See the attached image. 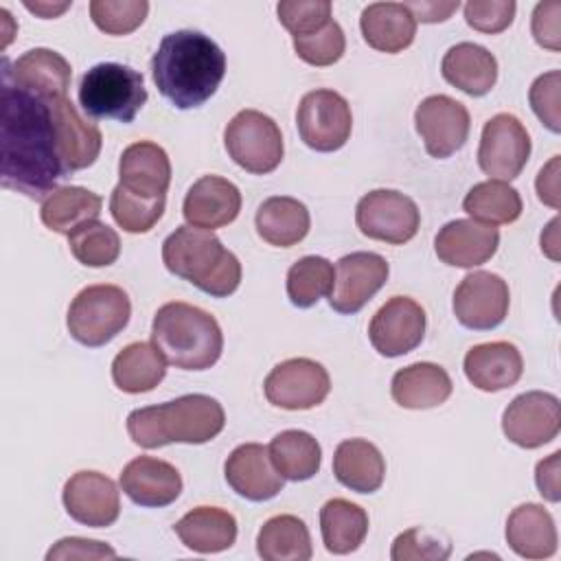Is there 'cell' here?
Segmentation results:
<instances>
[{
	"label": "cell",
	"mask_w": 561,
	"mask_h": 561,
	"mask_svg": "<svg viewBox=\"0 0 561 561\" xmlns=\"http://www.w3.org/2000/svg\"><path fill=\"white\" fill-rule=\"evenodd\" d=\"M0 147L4 188L31 199L48 197L66 175L50 103L2 79Z\"/></svg>",
	"instance_id": "cell-1"
},
{
	"label": "cell",
	"mask_w": 561,
	"mask_h": 561,
	"mask_svg": "<svg viewBox=\"0 0 561 561\" xmlns=\"http://www.w3.org/2000/svg\"><path fill=\"white\" fill-rule=\"evenodd\" d=\"M151 75L158 92L178 110L199 107L217 92L226 75V55L199 31H173L153 53Z\"/></svg>",
	"instance_id": "cell-2"
},
{
	"label": "cell",
	"mask_w": 561,
	"mask_h": 561,
	"mask_svg": "<svg viewBox=\"0 0 561 561\" xmlns=\"http://www.w3.org/2000/svg\"><path fill=\"white\" fill-rule=\"evenodd\" d=\"M226 425L224 408L208 394H184L160 405L129 412L127 432L145 449L169 443L202 445L213 440Z\"/></svg>",
	"instance_id": "cell-3"
},
{
	"label": "cell",
	"mask_w": 561,
	"mask_h": 561,
	"mask_svg": "<svg viewBox=\"0 0 561 561\" xmlns=\"http://www.w3.org/2000/svg\"><path fill=\"white\" fill-rule=\"evenodd\" d=\"M162 263L171 274L215 298L234 294L241 283L239 259L210 230L195 226H180L164 239Z\"/></svg>",
	"instance_id": "cell-4"
},
{
	"label": "cell",
	"mask_w": 561,
	"mask_h": 561,
	"mask_svg": "<svg viewBox=\"0 0 561 561\" xmlns=\"http://www.w3.org/2000/svg\"><path fill=\"white\" fill-rule=\"evenodd\" d=\"M151 342L167 364L182 370H206L224 351V333L215 316L182 300L167 302L156 311Z\"/></svg>",
	"instance_id": "cell-5"
},
{
	"label": "cell",
	"mask_w": 561,
	"mask_h": 561,
	"mask_svg": "<svg viewBox=\"0 0 561 561\" xmlns=\"http://www.w3.org/2000/svg\"><path fill=\"white\" fill-rule=\"evenodd\" d=\"M147 101L145 79L138 70L105 61L92 66L79 83V103L92 118L131 123Z\"/></svg>",
	"instance_id": "cell-6"
},
{
	"label": "cell",
	"mask_w": 561,
	"mask_h": 561,
	"mask_svg": "<svg viewBox=\"0 0 561 561\" xmlns=\"http://www.w3.org/2000/svg\"><path fill=\"white\" fill-rule=\"evenodd\" d=\"M131 302L118 285H90L68 307V331L83 346H103L129 322Z\"/></svg>",
	"instance_id": "cell-7"
},
{
	"label": "cell",
	"mask_w": 561,
	"mask_h": 561,
	"mask_svg": "<svg viewBox=\"0 0 561 561\" xmlns=\"http://www.w3.org/2000/svg\"><path fill=\"white\" fill-rule=\"evenodd\" d=\"M228 156L248 173L265 175L283 160V134L274 118L259 110L237 112L224 131Z\"/></svg>",
	"instance_id": "cell-8"
},
{
	"label": "cell",
	"mask_w": 561,
	"mask_h": 561,
	"mask_svg": "<svg viewBox=\"0 0 561 561\" xmlns=\"http://www.w3.org/2000/svg\"><path fill=\"white\" fill-rule=\"evenodd\" d=\"M296 125L302 142L313 151H337L351 138V105L335 90H311L300 99Z\"/></svg>",
	"instance_id": "cell-9"
},
{
	"label": "cell",
	"mask_w": 561,
	"mask_h": 561,
	"mask_svg": "<svg viewBox=\"0 0 561 561\" xmlns=\"http://www.w3.org/2000/svg\"><path fill=\"white\" fill-rule=\"evenodd\" d=\"M355 224L368 239L401 245L419 232L421 215L412 197L392 188H377L357 202Z\"/></svg>",
	"instance_id": "cell-10"
},
{
	"label": "cell",
	"mask_w": 561,
	"mask_h": 561,
	"mask_svg": "<svg viewBox=\"0 0 561 561\" xmlns=\"http://www.w3.org/2000/svg\"><path fill=\"white\" fill-rule=\"evenodd\" d=\"M530 158V136L522 121L508 112L491 116L480 136L478 164L500 182L515 180Z\"/></svg>",
	"instance_id": "cell-11"
},
{
	"label": "cell",
	"mask_w": 561,
	"mask_h": 561,
	"mask_svg": "<svg viewBox=\"0 0 561 561\" xmlns=\"http://www.w3.org/2000/svg\"><path fill=\"white\" fill-rule=\"evenodd\" d=\"M263 390L267 401L276 408L309 410L327 399L331 379L322 364L309 357H291L270 370Z\"/></svg>",
	"instance_id": "cell-12"
},
{
	"label": "cell",
	"mask_w": 561,
	"mask_h": 561,
	"mask_svg": "<svg viewBox=\"0 0 561 561\" xmlns=\"http://www.w3.org/2000/svg\"><path fill=\"white\" fill-rule=\"evenodd\" d=\"M502 430L511 443L524 449H537L557 438L561 430V403L550 392H524L504 410Z\"/></svg>",
	"instance_id": "cell-13"
},
{
	"label": "cell",
	"mask_w": 561,
	"mask_h": 561,
	"mask_svg": "<svg viewBox=\"0 0 561 561\" xmlns=\"http://www.w3.org/2000/svg\"><path fill=\"white\" fill-rule=\"evenodd\" d=\"M508 285L491 272L467 274L454 291L456 320L473 331H489L504 322L508 313Z\"/></svg>",
	"instance_id": "cell-14"
},
{
	"label": "cell",
	"mask_w": 561,
	"mask_h": 561,
	"mask_svg": "<svg viewBox=\"0 0 561 561\" xmlns=\"http://www.w3.org/2000/svg\"><path fill=\"white\" fill-rule=\"evenodd\" d=\"M414 125L432 158H449L467 142L471 118L460 101L447 94H432L419 103Z\"/></svg>",
	"instance_id": "cell-15"
},
{
	"label": "cell",
	"mask_w": 561,
	"mask_h": 561,
	"mask_svg": "<svg viewBox=\"0 0 561 561\" xmlns=\"http://www.w3.org/2000/svg\"><path fill=\"white\" fill-rule=\"evenodd\" d=\"M390 267L381 254L351 252L335 265L329 305L337 313H357L388 280Z\"/></svg>",
	"instance_id": "cell-16"
},
{
	"label": "cell",
	"mask_w": 561,
	"mask_h": 561,
	"mask_svg": "<svg viewBox=\"0 0 561 561\" xmlns=\"http://www.w3.org/2000/svg\"><path fill=\"white\" fill-rule=\"evenodd\" d=\"M425 335V311L408 296H392L377 309L368 324V340L383 357L414 351Z\"/></svg>",
	"instance_id": "cell-17"
},
{
	"label": "cell",
	"mask_w": 561,
	"mask_h": 561,
	"mask_svg": "<svg viewBox=\"0 0 561 561\" xmlns=\"http://www.w3.org/2000/svg\"><path fill=\"white\" fill-rule=\"evenodd\" d=\"M64 506L75 522L105 528L121 515V495L112 478L99 471H77L64 484Z\"/></svg>",
	"instance_id": "cell-18"
},
{
	"label": "cell",
	"mask_w": 561,
	"mask_h": 561,
	"mask_svg": "<svg viewBox=\"0 0 561 561\" xmlns=\"http://www.w3.org/2000/svg\"><path fill=\"white\" fill-rule=\"evenodd\" d=\"M70 77L72 68L66 57L50 48H31L13 64H9V59H2V79L48 103L66 99Z\"/></svg>",
	"instance_id": "cell-19"
},
{
	"label": "cell",
	"mask_w": 561,
	"mask_h": 561,
	"mask_svg": "<svg viewBox=\"0 0 561 561\" xmlns=\"http://www.w3.org/2000/svg\"><path fill=\"white\" fill-rule=\"evenodd\" d=\"M224 476L230 489L252 502H265L283 491L285 478L272 465L267 447L243 443L230 451L224 465Z\"/></svg>",
	"instance_id": "cell-20"
},
{
	"label": "cell",
	"mask_w": 561,
	"mask_h": 561,
	"mask_svg": "<svg viewBox=\"0 0 561 561\" xmlns=\"http://www.w3.org/2000/svg\"><path fill=\"white\" fill-rule=\"evenodd\" d=\"M241 210L239 188L221 175H202L188 188L182 215L188 226L202 230H215L232 224Z\"/></svg>",
	"instance_id": "cell-21"
},
{
	"label": "cell",
	"mask_w": 561,
	"mask_h": 561,
	"mask_svg": "<svg viewBox=\"0 0 561 561\" xmlns=\"http://www.w3.org/2000/svg\"><path fill=\"white\" fill-rule=\"evenodd\" d=\"M121 489L134 504L160 508L178 500L182 491V476L167 460L138 456L123 467Z\"/></svg>",
	"instance_id": "cell-22"
},
{
	"label": "cell",
	"mask_w": 561,
	"mask_h": 561,
	"mask_svg": "<svg viewBox=\"0 0 561 561\" xmlns=\"http://www.w3.org/2000/svg\"><path fill=\"white\" fill-rule=\"evenodd\" d=\"M497 245V228L473 219H454L445 224L434 239L436 256L454 267L482 265L495 254Z\"/></svg>",
	"instance_id": "cell-23"
},
{
	"label": "cell",
	"mask_w": 561,
	"mask_h": 561,
	"mask_svg": "<svg viewBox=\"0 0 561 561\" xmlns=\"http://www.w3.org/2000/svg\"><path fill=\"white\" fill-rule=\"evenodd\" d=\"M50 110L57 129V145L64 171L72 173L94 164L103 145L99 127L85 121L68 99L50 101Z\"/></svg>",
	"instance_id": "cell-24"
},
{
	"label": "cell",
	"mask_w": 561,
	"mask_h": 561,
	"mask_svg": "<svg viewBox=\"0 0 561 561\" xmlns=\"http://www.w3.org/2000/svg\"><path fill=\"white\" fill-rule=\"evenodd\" d=\"M121 186L138 197H167L171 182V162L167 151L149 140L129 145L118 160Z\"/></svg>",
	"instance_id": "cell-25"
},
{
	"label": "cell",
	"mask_w": 561,
	"mask_h": 561,
	"mask_svg": "<svg viewBox=\"0 0 561 561\" xmlns=\"http://www.w3.org/2000/svg\"><path fill=\"white\" fill-rule=\"evenodd\" d=\"M524 373V359L511 342H484L476 344L465 355L467 379L484 392H497L519 381Z\"/></svg>",
	"instance_id": "cell-26"
},
{
	"label": "cell",
	"mask_w": 561,
	"mask_h": 561,
	"mask_svg": "<svg viewBox=\"0 0 561 561\" xmlns=\"http://www.w3.org/2000/svg\"><path fill=\"white\" fill-rule=\"evenodd\" d=\"M359 28L370 48L392 55L414 42L416 20L403 2H373L362 11Z\"/></svg>",
	"instance_id": "cell-27"
},
{
	"label": "cell",
	"mask_w": 561,
	"mask_h": 561,
	"mask_svg": "<svg viewBox=\"0 0 561 561\" xmlns=\"http://www.w3.org/2000/svg\"><path fill=\"white\" fill-rule=\"evenodd\" d=\"M440 72L447 83L465 94L484 96L497 81V61L484 46L460 42L445 53Z\"/></svg>",
	"instance_id": "cell-28"
},
{
	"label": "cell",
	"mask_w": 561,
	"mask_h": 561,
	"mask_svg": "<svg viewBox=\"0 0 561 561\" xmlns=\"http://www.w3.org/2000/svg\"><path fill=\"white\" fill-rule=\"evenodd\" d=\"M447 370L432 362H416L394 373L390 392L392 399L408 410H427L445 403L451 394Z\"/></svg>",
	"instance_id": "cell-29"
},
{
	"label": "cell",
	"mask_w": 561,
	"mask_h": 561,
	"mask_svg": "<svg viewBox=\"0 0 561 561\" xmlns=\"http://www.w3.org/2000/svg\"><path fill=\"white\" fill-rule=\"evenodd\" d=\"M506 541L524 559H548L557 552V528L541 504H519L506 519Z\"/></svg>",
	"instance_id": "cell-30"
},
{
	"label": "cell",
	"mask_w": 561,
	"mask_h": 561,
	"mask_svg": "<svg viewBox=\"0 0 561 561\" xmlns=\"http://www.w3.org/2000/svg\"><path fill=\"white\" fill-rule=\"evenodd\" d=\"M180 541L199 554L228 550L237 541V519L217 506H197L173 526Z\"/></svg>",
	"instance_id": "cell-31"
},
{
	"label": "cell",
	"mask_w": 561,
	"mask_h": 561,
	"mask_svg": "<svg viewBox=\"0 0 561 561\" xmlns=\"http://www.w3.org/2000/svg\"><path fill=\"white\" fill-rule=\"evenodd\" d=\"M333 473L355 493H375L383 484L386 460L370 440L348 438L335 447Z\"/></svg>",
	"instance_id": "cell-32"
},
{
	"label": "cell",
	"mask_w": 561,
	"mask_h": 561,
	"mask_svg": "<svg viewBox=\"0 0 561 561\" xmlns=\"http://www.w3.org/2000/svg\"><path fill=\"white\" fill-rule=\"evenodd\" d=\"M254 224L263 241L276 248H289L307 237L311 219L302 202L287 195H274L259 206Z\"/></svg>",
	"instance_id": "cell-33"
},
{
	"label": "cell",
	"mask_w": 561,
	"mask_h": 561,
	"mask_svg": "<svg viewBox=\"0 0 561 561\" xmlns=\"http://www.w3.org/2000/svg\"><path fill=\"white\" fill-rule=\"evenodd\" d=\"M167 375V359L153 342H131L112 362V379L118 390L140 394L153 390Z\"/></svg>",
	"instance_id": "cell-34"
},
{
	"label": "cell",
	"mask_w": 561,
	"mask_h": 561,
	"mask_svg": "<svg viewBox=\"0 0 561 561\" xmlns=\"http://www.w3.org/2000/svg\"><path fill=\"white\" fill-rule=\"evenodd\" d=\"M101 206V195L83 186H61L44 199L39 217L53 232L70 237L79 226L99 219Z\"/></svg>",
	"instance_id": "cell-35"
},
{
	"label": "cell",
	"mask_w": 561,
	"mask_h": 561,
	"mask_svg": "<svg viewBox=\"0 0 561 561\" xmlns=\"http://www.w3.org/2000/svg\"><path fill=\"white\" fill-rule=\"evenodd\" d=\"M320 533L329 552L348 554L364 543L368 515L362 506L344 497H333L320 508Z\"/></svg>",
	"instance_id": "cell-36"
},
{
	"label": "cell",
	"mask_w": 561,
	"mask_h": 561,
	"mask_svg": "<svg viewBox=\"0 0 561 561\" xmlns=\"http://www.w3.org/2000/svg\"><path fill=\"white\" fill-rule=\"evenodd\" d=\"M256 552L265 561H309L313 548L302 519L296 515H274L256 535Z\"/></svg>",
	"instance_id": "cell-37"
},
{
	"label": "cell",
	"mask_w": 561,
	"mask_h": 561,
	"mask_svg": "<svg viewBox=\"0 0 561 561\" xmlns=\"http://www.w3.org/2000/svg\"><path fill=\"white\" fill-rule=\"evenodd\" d=\"M276 471L291 482L309 480L320 471L322 449L318 440L302 430H285L276 434L267 447Z\"/></svg>",
	"instance_id": "cell-38"
},
{
	"label": "cell",
	"mask_w": 561,
	"mask_h": 561,
	"mask_svg": "<svg viewBox=\"0 0 561 561\" xmlns=\"http://www.w3.org/2000/svg\"><path fill=\"white\" fill-rule=\"evenodd\" d=\"M465 213L480 224L500 226L513 224L522 215L519 193L500 180H486L476 184L462 199Z\"/></svg>",
	"instance_id": "cell-39"
},
{
	"label": "cell",
	"mask_w": 561,
	"mask_h": 561,
	"mask_svg": "<svg viewBox=\"0 0 561 561\" xmlns=\"http://www.w3.org/2000/svg\"><path fill=\"white\" fill-rule=\"evenodd\" d=\"M335 270L324 256H302L287 272V296L300 309L313 307L331 294Z\"/></svg>",
	"instance_id": "cell-40"
},
{
	"label": "cell",
	"mask_w": 561,
	"mask_h": 561,
	"mask_svg": "<svg viewBox=\"0 0 561 561\" xmlns=\"http://www.w3.org/2000/svg\"><path fill=\"white\" fill-rule=\"evenodd\" d=\"M68 245L72 256L88 267L112 265L121 254V239L116 230L99 219L79 226L68 237Z\"/></svg>",
	"instance_id": "cell-41"
},
{
	"label": "cell",
	"mask_w": 561,
	"mask_h": 561,
	"mask_svg": "<svg viewBox=\"0 0 561 561\" xmlns=\"http://www.w3.org/2000/svg\"><path fill=\"white\" fill-rule=\"evenodd\" d=\"M164 204H167V197H153V199L138 197L121 184H116L110 195V213L114 221L125 232H131V234L149 232L162 217Z\"/></svg>",
	"instance_id": "cell-42"
},
{
	"label": "cell",
	"mask_w": 561,
	"mask_h": 561,
	"mask_svg": "<svg viewBox=\"0 0 561 561\" xmlns=\"http://www.w3.org/2000/svg\"><path fill=\"white\" fill-rule=\"evenodd\" d=\"M149 13L145 0H92L90 18L107 35H127L136 31Z\"/></svg>",
	"instance_id": "cell-43"
},
{
	"label": "cell",
	"mask_w": 561,
	"mask_h": 561,
	"mask_svg": "<svg viewBox=\"0 0 561 561\" xmlns=\"http://www.w3.org/2000/svg\"><path fill=\"white\" fill-rule=\"evenodd\" d=\"M331 9L329 0H285L278 2L276 13L291 37H302L324 28L333 20Z\"/></svg>",
	"instance_id": "cell-44"
},
{
	"label": "cell",
	"mask_w": 561,
	"mask_h": 561,
	"mask_svg": "<svg viewBox=\"0 0 561 561\" xmlns=\"http://www.w3.org/2000/svg\"><path fill=\"white\" fill-rule=\"evenodd\" d=\"M346 48V37L342 26L331 20L324 28L311 33V35H302V37H294V50L296 55L311 66H331L335 64Z\"/></svg>",
	"instance_id": "cell-45"
},
{
	"label": "cell",
	"mask_w": 561,
	"mask_h": 561,
	"mask_svg": "<svg viewBox=\"0 0 561 561\" xmlns=\"http://www.w3.org/2000/svg\"><path fill=\"white\" fill-rule=\"evenodd\" d=\"M451 552L447 541H440L423 528H410L392 541V561H443Z\"/></svg>",
	"instance_id": "cell-46"
},
{
	"label": "cell",
	"mask_w": 561,
	"mask_h": 561,
	"mask_svg": "<svg viewBox=\"0 0 561 561\" xmlns=\"http://www.w3.org/2000/svg\"><path fill=\"white\" fill-rule=\"evenodd\" d=\"M530 107L537 118L554 134L561 131V72L550 70L537 77L528 92Z\"/></svg>",
	"instance_id": "cell-47"
},
{
	"label": "cell",
	"mask_w": 561,
	"mask_h": 561,
	"mask_svg": "<svg viewBox=\"0 0 561 561\" xmlns=\"http://www.w3.org/2000/svg\"><path fill=\"white\" fill-rule=\"evenodd\" d=\"M517 4L513 0H469L465 4V20L480 33H502L511 26Z\"/></svg>",
	"instance_id": "cell-48"
},
{
	"label": "cell",
	"mask_w": 561,
	"mask_h": 561,
	"mask_svg": "<svg viewBox=\"0 0 561 561\" xmlns=\"http://www.w3.org/2000/svg\"><path fill=\"white\" fill-rule=\"evenodd\" d=\"M533 35L539 46L559 50L561 48V2H539L533 11Z\"/></svg>",
	"instance_id": "cell-49"
},
{
	"label": "cell",
	"mask_w": 561,
	"mask_h": 561,
	"mask_svg": "<svg viewBox=\"0 0 561 561\" xmlns=\"http://www.w3.org/2000/svg\"><path fill=\"white\" fill-rule=\"evenodd\" d=\"M116 550L103 541L83 539V537H66L59 539L48 552L46 559H114Z\"/></svg>",
	"instance_id": "cell-50"
},
{
	"label": "cell",
	"mask_w": 561,
	"mask_h": 561,
	"mask_svg": "<svg viewBox=\"0 0 561 561\" xmlns=\"http://www.w3.org/2000/svg\"><path fill=\"white\" fill-rule=\"evenodd\" d=\"M559 460H561V451L550 454L546 460L537 462L535 469V482L539 493L548 500V502H559L561 500V484H559Z\"/></svg>",
	"instance_id": "cell-51"
},
{
	"label": "cell",
	"mask_w": 561,
	"mask_h": 561,
	"mask_svg": "<svg viewBox=\"0 0 561 561\" xmlns=\"http://www.w3.org/2000/svg\"><path fill=\"white\" fill-rule=\"evenodd\" d=\"M537 195L550 208H559V156H554L537 175Z\"/></svg>",
	"instance_id": "cell-52"
},
{
	"label": "cell",
	"mask_w": 561,
	"mask_h": 561,
	"mask_svg": "<svg viewBox=\"0 0 561 561\" xmlns=\"http://www.w3.org/2000/svg\"><path fill=\"white\" fill-rule=\"evenodd\" d=\"M405 7L412 11L416 22H445L460 7V2H408Z\"/></svg>",
	"instance_id": "cell-53"
},
{
	"label": "cell",
	"mask_w": 561,
	"mask_h": 561,
	"mask_svg": "<svg viewBox=\"0 0 561 561\" xmlns=\"http://www.w3.org/2000/svg\"><path fill=\"white\" fill-rule=\"evenodd\" d=\"M557 226H559V219L554 217V219L550 221L548 230L541 234V250H546L548 256L554 259V261L559 259V254L554 252V248H557V243H559V239H557Z\"/></svg>",
	"instance_id": "cell-54"
},
{
	"label": "cell",
	"mask_w": 561,
	"mask_h": 561,
	"mask_svg": "<svg viewBox=\"0 0 561 561\" xmlns=\"http://www.w3.org/2000/svg\"><path fill=\"white\" fill-rule=\"evenodd\" d=\"M24 7L28 9V11H35V13H39L42 18H55V15H59L61 11H66L68 7H70V2H61V4H48V2H24Z\"/></svg>",
	"instance_id": "cell-55"
}]
</instances>
